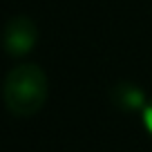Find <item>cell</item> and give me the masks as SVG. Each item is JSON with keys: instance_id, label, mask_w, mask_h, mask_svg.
<instances>
[{"instance_id": "1", "label": "cell", "mask_w": 152, "mask_h": 152, "mask_svg": "<svg viewBox=\"0 0 152 152\" xmlns=\"http://www.w3.org/2000/svg\"><path fill=\"white\" fill-rule=\"evenodd\" d=\"M49 96L47 74L36 63H20L2 83V101L16 116H34L43 110Z\"/></svg>"}, {"instance_id": "2", "label": "cell", "mask_w": 152, "mask_h": 152, "mask_svg": "<svg viewBox=\"0 0 152 152\" xmlns=\"http://www.w3.org/2000/svg\"><path fill=\"white\" fill-rule=\"evenodd\" d=\"M38 40V27L27 16H16L2 29V47L9 56H27Z\"/></svg>"}, {"instance_id": "3", "label": "cell", "mask_w": 152, "mask_h": 152, "mask_svg": "<svg viewBox=\"0 0 152 152\" xmlns=\"http://www.w3.org/2000/svg\"><path fill=\"white\" fill-rule=\"evenodd\" d=\"M112 99H114V103L119 105L121 110H128V112L143 110L145 103H148L141 87H134V85H130V83H123V85L116 87V90L112 92Z\"/></svg>"}, {"instance_id": "4", "label": "cell", "mask_w": 152, "mask_h": 152, "mask_svg": "<svg viewBox=\"0 0 152 152\" xmlns=\"http://www.w3.org/2000/svg\"><path fill=\"white\" fill-rule=\"evenodd\" d=\"M141 121H143V125H145V130L150 132V137H152V99L145 103V107L141 110Z\"/></svg>"}]
</instances>
